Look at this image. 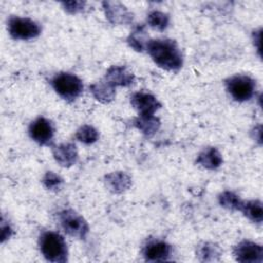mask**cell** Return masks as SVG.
<instances>
[{
	"label": "cell",
	"instance_id": "22",
	"mask_svg": "<svg viewBox=\"0 0 263 263\" xmlns=\"http://www.w3.org/2000/svg\"><path fill=\"white\" fill-rule=\"evenodd\" d=\"M148 24L157 30H164L170 22V18L167 14L161 12V11H152L149 13L147 17Z\"/></svg>",
	"mask_w": 263,
	"mask_h": 263
},
{
	"label": "cell",
	"instance_id": "12",
	"mask_svg": "<svg viewBox=\"0 0 263 263\" xmlns=\"http://www.w3.org/2000/svg\"><path fill=\"white\" fill-rule=\"evenodd\" d=\"M134 75L126 68L120 66L111 67L105 76V80L112 86H128L134 82Z\"/></svg>",
	"mask_w": 263,
	"mask_h": 263
},
{
	"label": "cell",
	"instance_id": "21",
	"mask_svg": "<svg viewBox=\"0 0 263 263\" xmlns=\"http://www.w3.org/2000/svg\"><path fill=\"white\" fill-rule=\"evenodd\" d=\"M220 249L212 242H202L197 248V255L202 261H212L220 256Z\"/></svg>",
	"mask_w": 263,
	"mask_h": 263
},
{
	"label": "cell",
	"instance_id": "2",
	"mask_svg": "<svg viewBox=\"0 0 263 263\" xmlns=\"http://www.w3.org/2000/svg\"><path fill=\"white\" fill-rule=\"evenodd\" d=\"M40 250L47 261L64 263L67 261V245L64 237L52 231L44 232L40 237Z\"/></svg>",
	"mask_w": 263,
	"mask_h": 263
},
{
	"label": "cell",
	"instance_id": "8",
	"mask_svg": "<svg viewBox=\"0 0 263 263\" xmlns=\"http://www.w3.org/2000/svg\"><path fill=\"white\" fill-rule=\"evenodd\" d=\"M29 133L31 138L41 145H48L53 138L52 124L44 117H39L33 121L30 125Z\"/></svg>",
	"mask_w": 263,
	"mask_h": 263
},
{
	"label": "cell",
	"instance_id": "20",
	"mask_svg": "<svg viewBox=\"0 0 263 263\" xmlns=\"http://www.w3.org/2000/svg\"><path fill=\"white\" fill-rule=\"evenodd\" d=\"M219 202L222 206L231 211H240L243 203V201L231 191H224L223 193H221L219 195Z\"/></svg>",
	"mask_w": 263,
	"mask_h": 263
},
{
	"label": "cell",
	"instance_id": "7",
	"mask_svg": "<svg viewBox=\"0 0 263 263\" xmlns=\"http://www.w3.org/2000/svg\"><path fill=\"white\" fill-rule=\"evenodd\" d=\"M234 256L238 262L242 263H261L263 260V249L261 246L243 240L234 248Z\"/></svg>",
	"mask_w": 263,
	"mask_h": 263
},
{
	"label": "cell",
	"instance_id": "23",
	"mask_svg": "<svg viewBox=\"0 0 263 263\" xmlns=\"http://www.w3.org/2000/svg\"><path fill=\"white\" fill-rule=\"evenodd\" d=\"M76 138L84 144H91L98 140L99 134L95 127L90 125H83L76 132Z\"/></svg>",
	"mask_w": 263,
	"mask_h": 263
},
{
	"label": "cell",
	"instance_id": "11",
	"mask_svg": "<svg viewBox=\"0 0 263 263\" xmlns=\"http://www.w3.org/2000/svg\"><path fill=\"white\" fill-rule=\"evenodd\" d=\"M172 253V248L164 241H150L144 249V257L150 262H161L168 259Z\"/></svg>",
	"mask_w": 263,
	"mask_h": 263
},
{
	"label": "cell",
	"instance_id": "9",
	"mask_svg": "<svg viewBox=\"0 0 263 263\" xmlns=\"http://www.w3.org/2000/svg\"><path fill=\"white\" fill-rule=\"evenodd\" d=\"M130 103L140 115H153L161 106L154 96L144 91L134 93L130 98Z\"/></svg>",
	"mask_w": 263,
	"mask_h": 263
},
{
	"label": "cell",
	"instance_id": "3",
	"mask_svg": "<svg viewBox=\"0 0 263 263\" xmlns=\"http://www.w3.org/2000/svg\"><path fill=\"white\" fill-rule=\"evenodd\" d=\"M54 90L65 100L72 101L76 99L82 91V81L75 75L70 73H60L52 79Z\"/></svg>",
	"mask_w": 263,
	"mask_h": 263
},
{
	"label": "cell",
	"instance_id": "26",
	"mask_svg": "<svg viewBox=\"0 0 263 263\" xmlns=\"http://www.w3.org/2000/svg\"><path fill=\"white\" fill-rule=\"evenodd\" d=\"M5 221L3 220L2 221V226H1V241L3 242L5 239L9 238L11 233H12V230L10 228V226L8 224H5L4 223Z\"/></svg>",
	"mask_w": 263,
	"mask_h": 263
},
{
	"label": "cell",
	"instance_id": "4",
	"mask_svg": "<svg viewBox=\"0 0 263 263\" xmlns=\"http://www.w3.org/2000/svg\"><path fill=\"white\" fill-rule=\"evenodd\" d=\"M227 90L238 102L250 100L255 91V81L247 75H235L226 81Z\"/></svg>",
	"mask_w": 263,
	"mask_h": 263
},
{
	"label": "cell",
	"instance_id": "5",
	"mask_svg": "<svg viewBox=\"0 0 263 263\" xmlns=\"http://www.w3.org/2000/svg\"><path fill=\"white\" fill-rule=\"evenodd\" d=\"M8 31L14 39L28 40L37 37L41 29L38 24L27 17H10L8 21Z\"/></svg>",
	"mask_w": 263,
	"mask_h": 263
},
{
	"label": "cell",
	"instance_id": "1",
	"mask_svg": "<svg viewBox=\"0 0 263 263\" xmlns=\"http://www.w3.org/2000/svg\"><path fill=\"white\" fill-rule=\"evenodd\" d=\"M146 48L152 60L159 67L165 70H178L182 67V54L177 43L174 40H150Z\"/></svg>",
	"mask_w": 263,
	"mask_h": 263
},
{
	"label": "cell",
	"instance_id": "14",
	"mask_svg": "<svg viewBox=\"0 0 263 263\" xmlns=\"http://www.w3.org/2000/svg\"><path fill=\"white\" fill-rule=\"evenodd\" d=\"M106 185L111 190L112 192L115 193H121L124 190L128 189L132 182L130 178L121 172H116V173H111L105 177Z\"/></svg>",
	"mask_w": 263,
	"mask_h": 263
},
{
	"label": "cell",
	"instance_id": "18",
	"mask_svg": "<svg viewBox=\"0 0 263 263\" xmlns=\"http://www.w3.org/2000/svg\"><path fill=\"white\" fill-rule=\"evenodd\" d=\"M240 211L251 221L256 222V223H261L262 222L263 212H262L261 201H259V200H250V201L243 202Z\"/></svg>",
	"mask_w": 263,
	"mask_h": 263
},
{
	"label": "cell",
	"instance_id": "24",
	"mask_svg": "<svg viewBox=\"0 0 263 263\" xmlns=\"http://www.w3.org/2000/svg\"><path fill=\"white\" fill-rule=\"evenodd\" d=\"M43 185L49 190H59L63 183V180L54 173L47 172L43 177Z\"/></svg>",
	"mask_w": 263,
	"mask_h": 263
},
{
	"label": "cell",
	"instance_id": "10",
	"mask_svg": "<svg viewBox=\"0 0 263 263\" xmlns=\"http://www.w3.org/2000/svg\"><path fill=\"white\" fill-rule=\"evenodd\" d=\"M106 17L112 24H128L133 21V14L118 1L103 2Z\"/></svg>",
	"mask_w": 263,
	"mask_h": 263
},
{
	"label": "cell",
	"instance_id": "19",
	"mask_svg": "<svg viewBox=\"0 0 263 263\" xmlns=\"http://www.w3.org/2000/svg\"><path fill=\"white\" fill-rule=\"evenodd\" d=\"M127 41L129 45L138 51H142L144 48H146L149 41L144 27L139 26L138 28H136V30L129 35Z\"/></svg>",
	"mask_w": 263,
	"mask_h": 263
},
{
	"label": "cell",
	"instance_id": "6",
	"mask_svg": "<svg viewBox=\"0 0 263 263\" xmlns=\"http://www.w3.org/2000/svg\"><path fill=\"white\" fill-rule=\"evenodd\" d=\"M60 221L63 229L69 235L84 238L88 232L86 221L73 210H65L60 214Z\"/></svg>",
	"mask_w": 263,
	"mask_h": 263
},
{
	"label": "cell",
	"instance_id": "16",
	"mask_svg": "<svg viewBox=\"0 0 263 263\" xmlns=\"http://www.w3.org/2000/svg\"><path fill=\"white\" fill-rule=\"evenodd\" d=\"M90 91L93 97L102 103H109L115 97V87L105 79L92 84L90 86Z\"/></svg>",
	"mask_w": 263,
	"mask_h": 263
},
{
	"label": "cell",
	"instance_id": "13",
	"mask_svg": "<svg viewBox=\"0 0 263 263\" xmlns=\"http://www.w3.org/2000/svg\"><path fill=\"white\" fill-rule=\"evenodd\" d=\"M52 154L54 159L62 166H71L77 161L78 158L76 147L71 143L61 144L54 147L52 149Z\"/></svg>",
	"mask_w": 263,
	"mask_h": 263
},
{
	"label": "cell",
	"instance_id": "15",
	"mask_svg": "<svg viewBox=\"0 0 263 263\" xmlns=\"http://www.w3.org/2000/svg\"><path fill=\"white\" fill-rule=\"evenodd\" d=\"M196 161L197 163L201 164L205 168L215 170L222 164L223 159H222V155L216 148L210 147L199 153Z\"/></svg>",
	"mask_w": 263,
	"mask_h": 263
},
{
	"label": "cell",
	"instance_id": "17",
	"mask_svg": "<svg viewBox=\"0 0 263 263\" xmlns=\"http://www.w3.org/2000/svg\"><path fill=\"white\" fill-rule=\"evenodd\" d=\"M135 126L144 135L153 136L160 126V121L153 115H140L135 120Z\"/></svg>",
	"mask_w": 263,
	"mask_h": 263
},
{
	"label": "cell",
	"instance_id": "25",
	"mask_svg": "<svg viewBox=\"0 0 263 263\" xmlns=\"http://www.w3.org/2000/svg\"><path fill=\"white\" fill-rule=\"evenodd\" d=\"M84 2L82 1H67L63 2V6L65 7V10L69 13H77L81 11L84 7Z\"/></svg>",
	"mask_w": 263,
	"mask_h": 263
}]
</instances>
